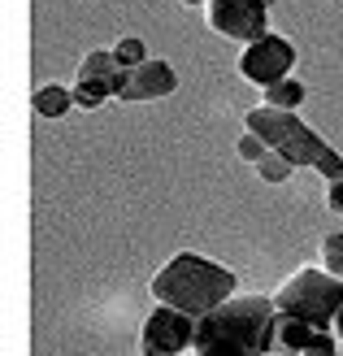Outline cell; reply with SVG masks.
<instances>
[{
    "label": "cell",
    "instance_id": "cell-9",
    "mask_svg": "<svg viewBox=\"0 0 343 356\" xmlns=\"http://www.w3.org/2000/svg\"><path fill=\"white\" fill-rule=\"evenodd\" d=\"M313 330L317 326H309L304 317L282 313L278 317V334H274V352L278 356H304V348H309V339H313Z\"/></svg>",
    "mask_w": 343,
    "mask_h": 356
},
{
    "label": "cell",
    "instance_id": "cell-3",
    "mask_svg": "<svg viewBox=\"0 0 343 356\" xmlns=\"http://www.w3.org/2000/svg\"><path fill=\"white\" fill-rule=\"evenodd\" d=\"M274 305H278V313H292V317H304L317 330H330L339 309H343V278L309 265V270H300L282 282Z\"/></svg>",
    "mask_w": 343,
    "mask_h": 356
},
{
    "label": "cell",
    "instance_id": "cell-7",
    "mask_svg": "<svg viewBox=\"0 0 343 356\" xmlns=\"http://www.w3.org/2000/svg\"><path fill=\"white\" fill-rule=\"evenodd\" d=\"M292 65H296V48L282 40V35H261V40H252L244 48V57H239V74L248 83H278L292 74Z\"/></svg>",
    "mask_w": 343,
    "mask_h": 356
},
{
    "label": "cell",
    "instance_id": "cell-24",
    "mask_svg": "<svg viewBox=\"0 0 343 356\" xmlns=\"http://www.w3.org/2000/svg\"><path fill=\"white\" fill-rule=\"evenodd\" d=\"M183 5H209V0H183Z\"/></svg>",
    "mask_w": 343,
    "mask_h": 356
},
{
    "label": "cell",
    "instance_id": "cell-17",
    "mask_svg": "<svg viewBox=\"0 0 343 356\" xmlns=\"http://www.w3.org/2000/svg\"><path fill=\"white\" fill-rule=\"evenodd\" d=\"M321 261H326V270L343 278V235H326L321 239Z\"/></svg>",
    "mask_w": 343,
    "mask_h": 356
},
{
    "label": "cell",
    "instance_id": "cell-22",
    "mask_svg": "<svg viewBox=\"0 0 343 356\" xmlns=\"http://www.w3.org/2000/svg\"><path fill=\"white\" fill-rule=\"evenodd\" d=\"M326 204H330L335 213H343V178H339V183H330V191H326Z\"/></svg>",
    "mask_w": 343,
    "mask_h": 356
},
{
    "label": "cell",
    "instance_id": "cell-16",
    "mask_svg": "<svg viewBox=\"0 0 343 356\" xmlns=\"http://www.w3.org/2000/svg\"><path fill=\"white\" fill-rule=\"evenodd\" d=\"M113 57H118V65H143L148 61V48H143V40H122L118 48H113Z\"/></svg>",
    "mask_w": 343,
    "mask_h": 356
},
{
    "label": "cell",
    "instance_id": "cell-4",
    "mask_svg": "<svg viewBox=\"0 0 343 356\" xmlns=\"http://www.w3.org/2000/svg\"><path fill=\"white\" fill-rule=\"evenodd\" d=\"M248 131H257L274 152H282L296 170L300 165H317V156L326 152L321 135H313V127H304L296 118V109H274V104H261V109L248 113Z\"/></svg>",
    "mask_w": 343,
    "mask_h": 356
},
{
    "label": "cell",
    "instance_id": "cell-13",
    "mask_svg": "<svg viewBox=\"0 0 343 356\" xmlns=\"http://www.w3.org/2000/svg\"><path fill=\"white\" fill-rule=\"evenodd\" d=\"M109 96H113L109 79H79V87H74V104H79V109H100Z\"/></svg>",
    "mask_w": 343,
    "mask_h": 356
},
{
    "label": "cell",
    "instance_id": "cell-11",
    "mask_svg": "<svg viewBox=\"0 0 343 356\" xmlns=\"http://www.w3.org/2000/svg\"><path fill=\"white\" fill-rule=\"evenodd\" d=\"M300 100H304V83H300V79H292V74L265 87V104H274V109H296Z\"/></svg>",
    "mask_w": 343,
    "mask_h": 356
},
{
    "label": "cell",
    "instance_id": "cell-14",
    "mask_svg": "<svg viewBox=\"0 0 343 356\" xmlns=\"http://www.w3.org/2000/svg\"><path fill=\"white\" fill-rule=\"evenodd\" d=\"M118 74V57L113 52H87L79 65V79H113Z\"/></svg>",
    "mask_w": 343,
    "mask_h": 356
},
{
    "label": "cell",
    "instance_id": "cell-2",
    "mask_svg": "<svg viewBox=\"0 0 343 356\" xmlns=\"http://www.w3.org/2000/svg\"><path fill=\"white\" fill-rule=\"evenodd\" d=\"M278 305L274 296H230L226 305L205 313L196 330L200 334H226V339L244 343L252 356H269L274 352V334H278Z\"/></svg>",
    "mask_w": 343,
    "mask_h": 356
},
{
    "label": "cell",
    "instance_id": "cell-21",
    "mask_svg": "<svg viewBox=\"0 0 343 356\" xmlns=\"http://www.w3.org/2000/svg\"><path fill=\"white\" fill-rule=\"evenodd\" d=\"M335 334L330 330H313V339H309V348H304V356H335Z\"/></svg>",
    "mask_w": 343,
    "mask_h": 356
},
{
    "label": "cell",
    "instance_id": "cell-8",
    "mask_svg": "<svg viewBox=\"0 0 343 356\" xmlns=\"http://www.w3.org/2000/svg\"><path fill=\"white\" fill-rule=\"evenodd\" d=\"M178 87V74L166 65V61H143V65H135V92H139V100H161V96H170Z\"/></svg>",
    "mask_w": 343,
    "mask_h": 356
},
{
    "label": "cell",
    "instance_id": "cell-20",
    "mask_svg": "<svg viewBox=\"0 0 343 356\" xmlns=\"http://www.w3.org/2000/svg\"><path fill=\"white\" fill-rule=\"evenodd\" d=\"M313 170L326 178V183H339V178H343V156H339L335 148H326V152L317 156V165H313Z\"/></svg>",
    "mask_w": 343,
    "mask_h": 356
},
{
    "label": "cell",
    "instance_id": "cell-25",
    "mask_svg": "<svg viewBox=\"0 0 343 356\" xmlns=\"http://www.w3.org/2000/svg\"><path fill=\"white\" fill-rule=\"evenodd\" d=\"M269 5H274V0H269Z\"/></svg>",
    "mask_w": 343,
    "mask_h": 356
},
{
    "label": "cell",
    "instance_id": "cell-15",
    "mask_svg": "<svg viewBox=\"0 0 343 356\" xmlns=\"http://www.w3.org/2000/svg\"><path fill=\"white\" fill-rule=\"evenodd\" d=\"M292 161H287V156L282 152H274V148H269L265 152V161H257V174L265 178V183H287V178H292Z\"/></svg>",
    "mask_w": 343,
    "mask_h": 356
},
{
    "label": "cell",
    "instance_id": "cell-18",
    "mask_svg": "<svg viewBox=\"0 0 343 356\" xmlns=\"http://www.w3.org/2000/svg\"><path fill=\"white\" fill-rule=\"evenodd\" d=\"M109 87H113L118 100H139V92H135V70L131 65H118V74L109 79Z\"/></svg>",
    "mask_w": 343,
    "mask_h": 356
},
{
    "label": "cell",
    "instance_id": "cell-23",
    "mask_svg": "<svg viewBox=\"0 0 343 356\" xmlns=\"http://www.w3.org/2000/svg\"><path fill=\"white\" fill-rule=\"evenodd\" d=\"M335 334L343 339V309H339V317H335Z\"/></svg>",
    "mask_w": 343,
    "mask_h": 356
},
{
    "label": "cell",
    "instance_id": "cell-6",
    "mask_svg": "<svg viewBox=\"0 0 343 356\" xmlns=\"http://www.w3.org/2000/svg\"><path fill=\"white\" fill-rule=\"evenodd\" d=\"M209 26L226 40H261L269 35V0H209L205 5Z\"/></svg>",
    "mask_w": 343,
    "mask_h": 356
},
{
    "label": "cell",
    "instance_id": "cell-12",
    "mask_svg": "<svg viewBox=\"0 0 343 356\" xmlns=\"http://www.w3.org/2000/svg\"><path fill=\"white\" fill-rule=\"evenodd\" d=\"M191 356H252L244 343H234V339H226V334H200L196 330V348H191Z\"/></svg>",
    "mask_w": 343,
    "mask_h": 356
},
{
    "label": "cell",
    "instance_id": "cell-10",
    "mask_svg": "<svg viewBox=\"0 0 343 356\" xmlns=\"http://www.w3.org/2000/svg\"><path fill=\"white\" fill-rule=\"evenodd\" d=\"M65 109H74V92H65V87H40L35 92V113L40 118H61Z\"/></svg>",
    "mask_w": 343,
    "mask_h": 356
},
{
    "label": "cell",
    "instance_id": "cell-19",
    "mask_svg": "<svg viewBox=\"0 0 343 356\" xmlns=\"http://www.w3.org/2000/svg\"><path fill=\"white\" fill-rule=\"evenodd\" d=\"M265 152H269V144H265V139H261L257 131L239 135V156H244V161H252V165H257V161H265Z\"/></svg>",
    "mask_w": 343,
    "mask_h": 356
},
{
    "label": "cell",
    "instance_id": "cell-5",
    "mask_svg": "<svg viewBox=\"0 0 343 356\" xmlns=\"http://www.w3.org/2000/svg\"><path fill=\"white\" fill-rule=\"evenodd\" d=\"M196 322L200 317H191L174 305L152 309L139 330V356H187L196 348Z\"/></svg>",
    "mask_w": 343,
    "mask_h": 356
},
{
    "label": "cell",
    "instance_id": "cell-1",
    "mask_svg": "<svg viewBox=\"0 0 343 356\" xmlns=\"http://www.w3.org/2000/svg\"><path fill=\"white\" fill-rule=\"evenodd\" d=\"M239 278H234L226 265L209 261V257H196V252H178L166 270L152 278V300L157 305H174L191 317H205L218 305L234 296Z\"/></svg>",
    "mask_w": 343,
    "mask_h": 356
}]
</instances>
